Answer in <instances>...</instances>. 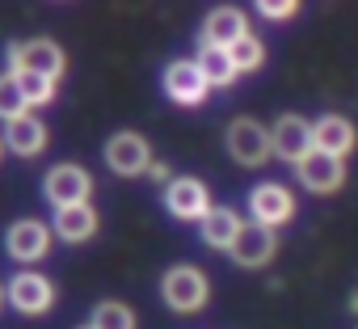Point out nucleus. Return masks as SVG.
Returning a JSON list of instances; mask_svg holds the SVG:
<instances>
[{
	"mask_svg": "<svg viewBox=\"0 0 358 329\" xmlns=\"http://www.w3.org/2000/svg\"><path fill=\"white\" fill-rule=\"evenodd\" d=\"M164 93H169L177 106H203L207 93H211V85H207L199 59H173V64L164 68Z\"/></svg>",
	"mask_w": 358,
	"mask_h": 329,
	"instance_id": "10",
	"label": "nucleus"
},
{
	"mask_svg": "<svg viewBox=\"0 0 358 329\" xmlns=\"http://www.w3.org/2000/svg\"><path fill=\"white\" fill-rule=\"evenodd\" d=\"M245 34H249V18L241 9H211L203 18V30H199L203 47H224V51H232Z\"/></svg>",
	"mask_w": 358,
	"mask_h": 329,
	"instance_id": "14",
	"label": "nucleus"
},
{
	"mask_svg": "<svg viewBox=\"0 0 358 329\" xmlns=\"http://www.w3.org/2000/svg\"><path fill=\"white\" fill-rule=\"evenodd\" d=\"M164 207H169L173 220H186V224L194 220V224H199L215 203H211V190H207L199 178H173V182L164 186Z\"/></svg>",
	"mask_w": 358,
	"mask_h": 329,
	"instance_id": "9",
	"label": "nucleus"
},
{
	"mask_svg": "<svg viewBox=\"0 0 358 329\" xmlns=\"http://www.w3.org/2000/svg\"><path fill=\"white\" fill-rule=\"evenodd\" d=\"M13 76H17V72H13ZM17 85H22V93H26V102H30V106H51V102H55V89H59L55 80L34 76V72H22V76H17Z\"/></svg>",
	"mask_w": 358,
	"mask_h": 329,
	"instance_id": "23",
	"label": "nucleus"
},
{
	"mask_svg": "<svg viewBox=\"0 0 358 329\" xmlns=\"http://www.w3.org/2000/svg\"><path fill=\"white\" fill-rule=\"evenodd\" d=\"M97 228H101V220H97V207H89V203H80V207H59V211H55V237L68 241V245L93 241Z\"/></svg>",
	"mask_w": 358,
	"mask_h": 329,
	"instance_id": "16",
	"label": "nucleus"
},
{
	"mask_svg": "<svg viewBox=\"0 0 358 329\" xmlns=\"http://www.w3.org/2000/svg\"><path fill=\"white\" fill-rule=\"evenodd\" d=\"M350 308H354V312H358V291H354V295H350Z\"/></svg>",
	"mask_w": 358,
	"mask_h": 329,
	"instance_id": "26",
	"label": "nucleus"
},
{
	"mask_svg": "<svg viewBox=\"0 0 358 329\" xmlns=\"http://www.w3.org/2000/svg\"><path fill=\"white\" fill-rule=\"evenodd\" d=\"M9 72H34V76H47L59 85V76L68 72V55L59 43L51 38H30V43H13L9 47Z\"/></svg>",
	"mask_w": 358,
	"mask_h": 329,
	"instance_id": "2",
	"label": "nucleus"
},
{
	"mask_svg": "<svg viewBox=\"0 0 358 329\" xmlns=\"http://www.w3.org/2000/svg\"><path fill=\"white\" fill-rule=\"evenodd\" d=\"M80 329H93V325H80Z\"/></svg>",
	"mask_w": 358,
	"mask_h": 329,
	"instance_id": "29",
	"label": "nucleus"
},
{
	"mask_svg": "<svg viewBox=\"0 0 358 329\" xmlns=\"http://www.w3.org/2000/svg\"><path fill=\"white\" fill-rule=\"evenodd\" d=\"M160 295H164V304H169L173 312H199V308L211 300V279H207V270L194 266V262H177V266L164 270Z\"/></svg>",
	"mask_w": 358,
	"mask_h": 329,
	"instance_id": "1",
	"label": "nucleus"
},
{
	"mask_svg": "<svg viewBox=\"0 0 358 329\" xmlns=\"http://www.w3.org/2000/svg\"><path fill=\"white\" fill-rule=\"evenodd\" d=\"M106 164L118 178H139L152 169V148L139 131H114L106 139Z\"/></svg>",
	"mask_w": 358,
	"mask_h": 329,
	"instance_id": "5",
	"label": "nucleus"
},
{
	"mask_svg": "<svg viewBox=\"0 0 358 329\" xmlns=\"http://www.w3.org/2000/svg\"><path fill=\"white\" fill-rule=\"evenodd\" d=\"M22 114H30V102H26L22 85H17V76L5 72V76H0V118H5V122H17Z\"/></svg>",
	"mask_w": 358,
	"mask_h": 329,
	"instance_id": "21",
	"label": "nucleus"
},
{
	"mask_svg": "<svg viewBox=\"0 0 358 329\" xmlns=\"http://www.w3.org/2000/svg\"><path fill=\"white\" fill-rule=\"evenodd\" d=\"M152 182H164V186L173 182V178H169V164H160V160H152Z\"/></svg>",
	"mask_w": 358,
	"mask_h": 329,
	"instance_id": "25",
	"label": "nucleus"
},
{
	"mask_svg": "<svg viewBox=\"0 0 358 329\" xmlns=\"http://www.w3.org/2000/svg\"><path fill=\"white\" fill-rule=\"evenodd\" d=\"M5 300H9V295H5V287H0V308H5Z\"/></svg>",
	"mask_w": 358,
	"mask_h": 329,
	"instance_id": "27",
	"label": "nucleus"
},
{
	"mask_svg": "<svg viewBox=\"0 0 358 329\" xmlns=\"http://www.w3.org/2000/svg\"><path fill=\"white\" fill-rule=\"evenodd\" d=\"M199 68H203L211 89H228L241 76L236 64H232V51H224V47H199Z\"/></svg>",
	"mask_w": 358,
	"mask_h": 329,
	"instance_id": "19",
	"label": "nucleus"
},
{
	"mask_svg": "<svg viewBox=\"0 0 358 329\" xmlns=\"http://www.w3.org/2000/svg\"><path fill=\"white\" fill-rule=\"evenodd\" d=\"M5 295H9V304H13L17 312H26V316H43V312H51V304H55V287H51V279L38 274V270H22V274H13L9 287H5Z\"/></svg>",
	"mask_w": 358,
	"mask_h": 329,
	"instance_id": "8",
	"label": "nucleus"
},
{
	"mask_svg": "<svg viewBox=\"0 0 358 329\" xmlns=\"http://www.w3.org/2000/svg\"><path fill=\"white\" fill-rule=\"evenodd\" d=\"M270 139H274V156H278V160H291V164H299L303 156L316 152L312 122L299 118V114H278L274 127H270Z\"/></svg>",
	"mask_w": 358,
	"mask_h": 329,
	"instance_id": "6",
	"label": "nucleus"
},
{
	"mask_svg": "<svg viewBox=\"0 0 358 329\" xmlns=\"http://www.w3.org/2000/svg\"><path fill=\"white\" fill-rule=\"evenodd\" d=\"M249 211H253V224L278 232V228L291 224V216H295V195H291L287 186H278V182H262V186H253V195H249Z\"/></svg>",
	"mask_w": 358,
	"mask_h": 329,
	"instance_id": "7",
	"label": "nucleus"
},
{
	"mask_svg": "<svg viewBox=\"0 0 358 329\" xmlns=\"http://www.w3.org/2000/svg\"><path fill=\"white\" fill-rule=\"evenodd\" d=\"M295 174H299V182H303L312 195H333V190L345 186V160L324 156V152H312V156H303V160L295 164Z\"/></svg>",
	"mask_w": 358,
	"mask_h": 329,
	"instance_id": "13",
	"label": "nucleus"
},
{
	"mask_svg": "<svg viewBox=\"0 0 358 329\" xmlns=\"http://www.w3.org/2000/svg\"><path fill=\"white\" fill-rule=\"evenodd\" d=\"M241 216L232 211V207H211L203 220H199V237H203V245H211V249H232L236 245V237H241Z\"/></svg>",
	"mask_w": 358,
	"mask_h": 329,
	"instance_id": "17",
	"label": "nucleus"
},
{
	"mask_svg": "<svg viewBox=\"0 0 358 329\" xmlns=\"http://www.w3.org/2000/svg\"><path fill=\"white\" fill-rule=\"evenodd\" d=\"M228 156L245 169H257L274 156V139H270V127H262L257 118H232L228 122Z\"/></svg>",
	"mask_w": 358,
	"mask_h": 329,
	"instance_id": "3",
	"label": "nucleus"
},
{
	"mask_svg": "<svg viewBox=\"0 0 358 329\" xmlns=\"http://www.w3.org/2000/svg\"><path fill=\"white\" fill-rule=\"evenodd\" d=\"M232 64H236V72H257V68L266 64V47H262V38H257V34H245V38L232 47Z\"/></svg>",
	"mask_w": 358,
	"mask_h": 329,
	"instance_id": "22",
	"label": "nucleus"
},
{
	"mask_svg": "<svg viewBox=\"0 0 358 329\" xmlns=\"http://www.w3.org/2000/svg\"><path fill=\"white\" fill-rule=\"evenodd\" d=\"M312 139H316V152L345 160V156L354 152V144H358V131H354V122L341 118V114H320V118L312 122Z\"/></svg>",
	"mask_w": 358,
	"mask_h": 329,
	"instance_id": "15",
	"label": "nucleus"
},
{
	"mask_svg": "<svg viewBox=\"0 0 358 329\" xmlns=\"http://www.w3.org/2000/svg\"><path fill=\"white\" fill-rule=\"evenodd\" d=\"M5 249L13 262H43L51 253V228L43 220H17L5 232Z\"/></svg>",
	"mask_w": 358,
	"mask_h": 329,
	"instance_id": "12",
	"label": "nucleus"
},
{
	"mask_svg": "<svg viewBox=\"0 0 358 329\" xmlns=\"http://www.w3.org/2000/svg\"><path fill=\"white\" fill-rule=\"evenodd\" d=\"M93 329H135L139 321H135V308L131 304H122V300H101L97 308H93V321H89Z\"/></svg>",
	"mask_w": 358,
	"mask_h": 329,
	"instance_id": "20",
	"label": "nucleus"
},
{
	"mask_svg": "<svg viewBox=\"0 0 358 329\" xmlns=\"http://www.w3.org/2000/svg\"><path fill=\"white\" fill-rule=\"evenodd\" d=\"M5 148L17 156H38L47 148V127L34 114H22L17 122H5Z\"/></svg>",
	"mask_w": 358,
	"mask_h": 329,
	"instance_id": "18",
	"label": "nucleus"
},
{
	"mask_svg": "<svg viewBox=\"0 0 358 329\" xmlns=\"http://www.w3.org/2000/svg\"><path fill=\"white\" fill-rule=\"evenodd\" d=\"M257 13L266 22H291L299 13V5H295V0H257Z\"/></svg>",
	"mask_w": 358,
	"mask_h": 329,
	"instance_id": "24",
	"label": "nucleus"
},
{
	"mask_svg": "<svg viewBox=\"0 0 358 329\" xmlns=\"http://www.w3.org/2000/svg\"><path fill=\"white\" fill-rule=\"evenodd\" d=\"M43 195H47V203H55V207H80V203H89V195H93V178H89L85 164L64 160V164H51V169H47Z\"/></svg>",
	"mask_w": 358,
	"mask_h": 329,
	"instance_id": "4",
	"label": "nucleus"
},
{
	"mask_svg": "<svg viewBox=\"0 0 358 329\" xmlns=\"http://www.w3.org/2000/svg\"><path fill=\"white\" fill-rule=\"evenodd\" d=\"M228 253H232L236 266L262 270V266H270L274 253H278V232H274V228H262V224H245L241 237H236V245H232Z\"/></svg>",
	"mask_w": 358,
	"mask_h": 329,
	"instance_id": "11",
	"label": "nucleus"
},
{
	"mask_svg": "<svg viewBox=\"0 0 358 329\" xmlns=\"http://www.w3.org/2000/svg\"><path fill=\"white\" fill-rule=\"evenodd\" d=\"M0 156H5V135H0Z\"/></svg>",
	"mask_w": 358,
	"mask_h": 329,
	"instance_id": "28",
	"label": "nucleus"
}]
</instances>
